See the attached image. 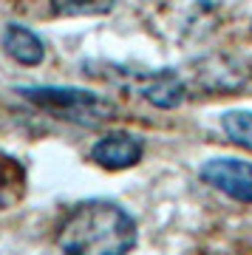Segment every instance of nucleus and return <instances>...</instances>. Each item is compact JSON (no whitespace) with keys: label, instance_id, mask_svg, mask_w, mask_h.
Here are the masks:
<instances>
[{"label":"nucleus","instance_id":"7ed1b4c3","mask_svg":"<svg viewBox=\"0 0 252 255\" xmlns=\"http://www.w3.org/2000/svg\"><path fill=\"white\" fill-rule=\"evenodd\" d=\"M198 179L235 201L252 204V162L244 159H207L198 167Z\"/></svg>","mask_w":252,"mask_h":255},{"label":"nucleus","instance_id":"423d86ee","mask_svg":"<svg viewBox=\"0 0 252 255\" xmlns=\"http://www.w3.org/2000/svg\"><path fill=\"white\" fill-rule=\"evenodd\" d=\"M3 48L11 60H17L20 65H40L45 60V46L43 40L31 31V28L20 26V23H9L3 31Z\"/></svg>","mask_w":252,"mask_h":255},{"label":"nucleus","instance_id":"20e7f679","mask_svg":"<svg viewBox=\"0 0 252 255\" xmlns=\"http://www.w3.org/2000/svg\"><path fill=\"white\" fill-rule=\"evenodd\" d=\"M142 156L144 142L125 130H114L108 136L97 139V145L91 147V162H97L105 170H127L142 162Z\"/></svg>","mask_w":252,"mask_h":255},{"label":"nucleus","instance_id":"0eeeda50","mask_svg":"<svg viewBox=\"0 0 252 255\" xmlns=\"http://www.w3.org/2000/svg\"><path fill=\"white\" fill-rule=\"evenodd\" d=\"M26 193V170L17 159L0 153V210L17 204Z\"/></svg>","mask_w":252,"mask_h":255},{"label":"nucleus","instance_id":"39448f33","mask_svg":"<svg viewBox=\"0 0 252 255\" xmlns=\"http://www.w3.org/2000/svg\"><path fill=\"white\" fill-rule=\"evenodd\" d=\"M136 88L144 100L156 105V108H179L184 97H187V85L173 68H162V71L142 74Z\"/></svg>","mask_w":252,"mask_h":255},{"label":"nucleus","instance_id":"1a4fd4ad","mask_svg":"<svg viewBox=\"0 0 252 255\" xmlns=\"http://www.w3.org/2000/svg\"><path fill=\"white\" fill-rule=\"evenodd\" d=\"M57 14L65 17H80V14H105L111 11L114 0H51Z\"/></svg>","mask_w":252,"mask_h":255},{"label":"nucleus","instance_id":"6e6552de","mask_svg":"<svg viewBox=\"0 0 252 255\" xmlns=\"http://www.w3.org/2000/svg\"><path fill=\"white\" fill-rule=\"evenodd\" d=\"M221 130L233 145L252 153V111H227L221 114Z\"/></svg>","mask_w":252,"mask_h":255},{"label":"nucleus","instance_id":"f03ea898","mask_svg":"<svg viewBox=\"0 0 252 255\" xmlns=\"http://www.w3.org/2000/svg\"><path fill=\"white\" fill-rule=\"evenodd\" d=\"M20 97L37 105L40 111L57 119L74 122V125L97 128L114 119L117 105L108 97H99L85 88H60V85H37V88H20Z\"/></svg>","mask_w":252,"mask_h":255},{"label":"nucleus","instance_id":"f257e3e1","mask_svg":"<svg viewBox=\"0 0 252 255\" xmlns=\"http://www.w3.org/2000/svg\"><path fill=\"white\" fill-rule=\"evenodd\" d=\"M57 247L65 253H127L136 247V221L114 201H82L63 219L57 230Z\"/></svg>","mask_w":252,"mask_h":255}]
</instances>
